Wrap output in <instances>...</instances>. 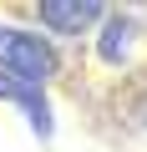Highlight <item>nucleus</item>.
Returning a JSON list of instances; mask_svg holds the SVG:
<instances>
[{"instance_id": "nucleus-1", "label": "nucleus", "mask_w": 147, "mask_h": 152, "mask_svg": "<svg viewBox=\"0 0 147 152\" xmlns=\"http://www.w3.org/2000/svg\"><path fill=\"white\" fill-rule=\"evenodd\" d=\"M36 15H41V26H51L61 36H81L107 15V5H97V0H41Z\"/></svg>"}, {"instance_id": "nucleus-2", "label": "nucleus", "mask_w": 147, "mask_h": 152, "mask_svg": "<svg viewBox=\"0 0 147 152\" xmlns=\"http://www.w3.org/2000/svg\"><path fill=\"white\" fill-rule=\"evenodd\" d=\"M0 102L20 107V112L31 117L36 137H51V107H46V96H41L36 81H20V76H5V71H0Z\"/></svg>"}, {"instance_id": "nucleus-3", "label": "nucleus", "mask_w": 147, "mask_h": 152, "mask_svg": "<svg viewBox=\"0 0 147 152\" xmlns=\"http://www.w3.org/2000/svg\"><path fill=\"white\" fill-rule=\"evenodd\" d=\"M122 46H127V20H122V15H107V36H102V56H107V61H122Z\"/></svg>"}]
</instances>
